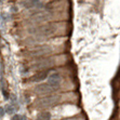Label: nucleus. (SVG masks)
I'll use <instances>...</instances> for the list:
<instances>
[{
  "label": "nucleus",
  "instance_id": "1",
  "mask_svg": "<svg viewBox=\"0 0 120 120\" xmlns=\"http://www.w3.org/2000/svg\"><path fill=\"white\" fill-rule=\"evenodd\" d=\"M60 101V96H55V95H49V96H45L42 98H39L35 102V107L36 108H47V107H51L55 105Z\"/></svg>",
  "mask_w": 120,
  "mask_h": 120
},
{
  "label": "nucleus",
  "instance_id": "2",
  "mask_svg": "<svg viewBox=\"0 0 120 120\" xmlns=\"http://www.w3.org/2000/svg\"><path fill=\"white\" fill-rule=\"evenodd\" d=\"M54 30H55V26H54L53 24H45V25L38 26V27L31 29L30 33L35 34V35H37V36L45 37V36H48V35L52 34Z\"/></svg>",
  "mask_w": 120,
  "mask_h": 120
},
{
  "label": "nucleus",
  "instance_id": "3",
  "mask_svg": "<svg viewBox=\"0 0 120 120\" xmlns=\"http://www.w3.org/2000/svg\"><path fill=\"white\" fill-rule=\"evenodd\" d=\"M61 83H62V77L59 73H53L48 77V84H50L51 87L54 88V89H57L61 86Z\"/></svg>",
  "mask_w": 120,
  "mask_h": 120
},
{
  "label": "nucleus",
  "instance_id": "4",
  "mask_svg": "<svg viewBox=\"0 0 120 120\" xmlns=\"http://www.w3.org/2000/svg\"><path fill=\"white\" fill-rule=\"evenodd\" d=\"M51 17H52V14L50 12H37L35 15L30 17V20L33 22H47V21H50Z\"/></svg>",
  "mask_w": 120,
  "mask_h": 120
},
{
  "label": "nucleus",
  "instance_id": "5",
  "mask_svg": "<svg viewBox=\"0 0 120 120\" xmlns=\"http://www.w3.org/2000/svg\"><path fill=\"white\" fill-rule=\"evenodd\" d=\"M49 70L48 69H45V70H41V71H39V73L35 74V75L31 77L29 80L31 81V82H39V81H43L47 77H49Z\"/></svg>",
  "mask_w": 120,
  "mask_h": 120
},
{
  "label": "nucleus",
  "instance_id": "6",
  "mask_svg": "<svg viewBox=\"0 0 120 120\" xmlns=\"http://www.w3.org/2000/svg\"><path fill=\"white\" fill-rule=\"evenodd\" d=\"M23 6L27 9H34V8H41L42 3L40 0H24Z\"/></svg>",
  "mask_w": 120,
  "mask_h": 120
},
{
  "label": "nucleus",
  "instance_id": "7",
  "mask_svg": "<svg viewBox=\"0 0 120 120\" xmlns=\"http://www.w3.org/2000/svg\"><path fill=\"white\" fill-rule=\"evenodd\" d=\"M51 52H52V49L50 47H38L37 49L31 51L34 55H43V54H48Z\"/></svg>",
  "mask_w": 120,
  "mask_h": 120
},
{
  "label": "nucleus",
  "instance_id": "8",
  "mask_svg": "<svg viewBox=\"0 0 120 120\" xmlns=\"http://www.w3.org/2000/svg\"><path fill=\"white\" fill-rule=\"evenodd\" d=\"M54 63V61L52 59H48V60H45V61H42L40 62V63H37L36 65H34V68H47V67H50L52 66Z\"/></svg>",
  "mask_w": 120,
  "mask_h": 120
},
{
  "label": "nucleus",
  "instance_id": "9",
  "mask_svg": "<svg viewBox=\"0 0 120 120\" xmlns=\"http://www.w3.org/2000/svg\"><path fill=\"white\" fill-rule=\"evenodd\" d=\"M36 90L38 91V92H40V93H49V92L54 91L55 89L51 87L50 84L45 83V84H40V86H38V87L36 88Z\"/></svg>",
  "mask_w": 120,
  "mask_h": 120
},
{
  "label": "nucleus",
  "instance_id": "10",
  "mask_svg": "<svg viewBox=\"0 0 120 120\" xmlns=\"http://www.w3.org/2000/svg\"><path fill=\"white\" fill-rule=\"evenodd\" d=\"M36 120H51V114L49 112H42L37 116Z\"/></svg>",
  "mask_w": 120,
  "mask_h": 120
},
{
  "label": "nucleus",
  "instance_id": "11",
  "mask_svg": "<svg viewBox=\"0 0 120 120\" xmlns=\"http://www.w3.org/2000/svg\"><path fill=\"white\" fill-rule=\"evenodd\" d=\"M16 109H17V107H14L12 104H8V105H6V106H4V110H6V112H7V114H9V115L14 114Z\"/></svg>",
  "mask_w": 120,
  "mask_h": 120
},
{
  "label": "nucleus",
  "instance_id": "12",
  "mask_svg": "<svg viewBox=\"0 0 120 120\" xmlns=\"http://www.w3.org/2000/svg\"><path fill=\"white\" fill-rule=\"evenodd\" d=\"M11 120H26V117L24 115H20V114H15L13 117L11 118Z\"/></svg>",
  "mask_w": 120,
  "mask_h": 120
},
{
  "label": "nucleus",
  "instance_id": "13",
  "mask_svg": "<svg viewBox=\"0 0 120 120\" xmlns=\"http://www.w3.org/2000/svg\"><path fill=\"white\" fill-rule=\"evenodd\" d=\"M4 114H6V110H4V108L3 107H0V119L4 116Z\"/></svg>",
  "mask_w": 120,
  "mask_h": 120
}]
</instances>
